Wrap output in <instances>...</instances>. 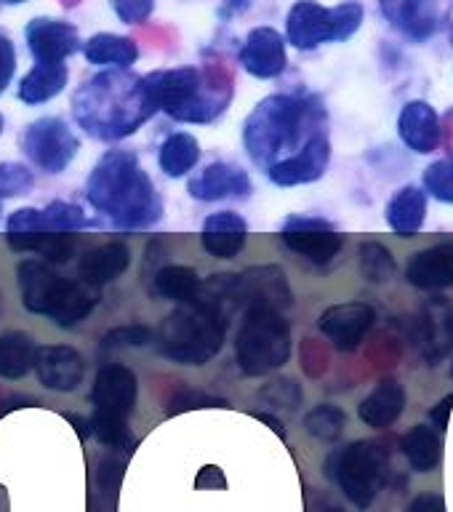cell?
I'll list each match as a JSON object with an SVG mask.
<instances>
[{"label": "cell", "instance_id": "1", "mask_svg": "<svg viewBox=\"0 0 453 512\" xmlns=\"http://www.w3.org/2000/svg\"><path fill=\"white\" fill-rule=\"evenodd\" d=\"M86 198L118 230H147L163 219L158 187L131 150H107L96 160Z\"/></svg>", "mask_w": 453, "mask_h": 512}, {"label": "cell", "instance_id": "2", "mask_svg": "<svg viewBox=\"0 0 453 512\" xmlns=\"http://www.w3.org/2000/svg\"><path fill=\"white\" fill-rule=\"evenodd\" d=\"M158 112L144 78L126 70L99 72L72 96V115L94 139L118 142L136 134Z\"/></svg>", "mask_w": 453, "mask_h": 512}, {"label": "cell", "instance_id": "3", "mask_svg": "<svg viewBox=\"0 0 453 512\" xmlns=\"http://www.w3.org/2000/svg\"><path fill=\"white\" fill-rule=\"evenodd\" d=\"M323 107L315 96H267L243 123V144L256 166L270 168L280 155H296L320 128ZM283 158V160H286Z\"/></svg>", "mask_w": 453, "mask_h": 512}, {"label": "cell", "instance_id": "4", "mask_svg": "<svg viewBox=\"0 0 453 512\" xmlns=\"http://www.w3.org/2000/svg\"><path fill=\"white\" fill-rule=\"evenodd\" d=\"M227 315L222 304L200 296L179 304L158 328V350L179 366H206L222 350L227 336Z\"/></svg>", "mask_w": 453, "mask_h": 512}, {"label": "cell", "instance_id": "5", "mask_svg": "<svg viewBox=\"0 0 453 512\" xmlns=\"http://www.w3.org/2000/svg\"><path fill=\"white\" fill-rule=\"evenodd\" d=\"M16 278L24 310L43 315L59 328H75L99 304V288L86 280L62 278L48 262L27 259L19 264Z\"/></svg>", "mask_w": 453, "mask_h": 512}, {"label": "cell", "instance_id": "6", "mask_svg": "<svg viewBox=\"0 0 453 512\" xmlns=\"http://www.w3.org/2000/svg\"><path fill=\"white\" fill-rule=\"evenodd\" d=\"M152 102L158 104L168 118L182 123H211L219 118L232 99L230 83H214V72H203L195 64L155 70L144 75Z\"/></svg>", "mask_w": 453, "mask_h": 512}, {"label": "cell", "instance_id": "7", "mask_svg": "<svg viewBox=\"0 0 453 512\" xmlns=\"http://www.w3.org/2000/svg\"><path fill=\"white\" fill-rule=\"evenodd\" d=\"M291 358V326L275 307H248L235 336V360L246 376H264Z\"/></svg>", "mask_w": 453, "mask_h": 512}, {"label": "cell", "instance_id": "8", "mask_svg": "<svg viewBox=\"0 0 453 512\" xmlns=\"http://www.w3.org/2000/svg\"><path fill=\"white\" fill-rule=\"evenodd\" d=\"M326 472L358 510H368L390 478V448L382 440H352L328 456Z\"/></svg>", "mask_w": 453, "mask_h": 512}, {"label": "cell", "instance_id": "9", "mask_svg": "<svg viewBox=\"0 0 453 512\" xmlns=\"http://www.w3.org/2000/svg\"><path fill=\"white\" fill-rule=\"evenodd\" d=\"M363 6L358 0H347L334 8H326L315 0H296L286 16V40L299 51H312L323 43L350 40L363 24Z\"/></svg>", "mask_w": 453, "mask_h": 512}, {"label": "cell", "instance_id": "10", "mask_svg": "<svg viewBox=\"0 0 453 512\" xmlns=\"http://www.w3.org/2000/svg\"><path fill=\"white\" fill-rule=\"evenodd\" d=\"M22 150L30 163L46 174H64L78 158L80 139L62 118H40L24 128Z\"/></svg>", "mask_w": 453, "mask_h": 512}, {"label": "cell", "instance_id": "11", "mask_svg": "<svg viewBox=\"0 0 453 512\" xmlns=\"http://www.w3.org/2000/svg\"><path fill=\"white\" fill-rule=\"evenodd\" d=\"M294 302L291 286L283 267L278 264H262V267H248L240 275H227V304L230 310L240 307H275L286 310Z\"/></svg>", "mask_w": 453, "mask_h": 512}, {"label": "cell", "instance_id": "12", "mask_svg": "<svg viewBox=\"0 0 453 512\" xmlns=\"http://www.w3.org/2000/svg\"><path fill=\"white\" fill-rule=\"evenodd\" d=\"M88 216L83 214V208L67 200H54L43 208L24 206L16 208L14 214L8 216L6 230L8 235H35V232H72L86 230Z\"/></svg>", "mask_w": 453, "mask_h": 512}, {"label": "cell", "instance_id": "13", "mask_svg": "<svg viewBox=\"0 0 453 512\" xmlns=\"http://www.w3.org/2000/svg\"><path fill=\"white\" fill-rule=\"evenodd\" d=\"M376 310L368 302H342L328 307L318 318V328L339 352H355L374 328Z\"/></svg>", "mask_w": 453, "mask_h": 512}, {"label": "cell", "instance_id": "14", "mask_svg": "<svg viewBox=\"0 0 453 512\" xmlns=\"http://www.w3.org/2000/svg\"><path fill=\"white\" fill-rule=\"evenodd\" d=\"M136 395H139V382H136L134 371L120 363H110V366L99 368L94 387H91L94 414L128 419L134 414Z\"/></svg>", "mask_w": 453, "mask_h": 512}, {"label": "cell", "instance_id": "15", "mask_svg": "<svg viewBox=\"0 0 453 512\" xmlns=\"http://www.w3.org/2000/svg\"><path fill=\"white\" fill-rule=\"evenodd\" d=\"M24 40L35 62H64L83 48L75 24L64 19H48V16L32 19L24 27Z\"/></svg>", "mask_w": 453, "mask_h": 512}, {"label": "cell", "instance_id": "16", "mask_svg": "<svg viewBox=\"0 0 453 512\" xmlns=\"http://www.w3.org/2000/svg\"><path fill=\"white\" fill-rule=\"evenodd\" d=\"M328 163H331V139L326 131H318L296 155L267 168V176L278 187H296V184L318 182L328 171Z\"/></svg>", "mask_w": 453, "mask_h": 512}, {"label": "cell", "instance_id": "17", "mask_svg": "<svg viewBox=\"0 0 453 512\" xmlns=\"http://www.w3.org/2000/svg\"><path fill=\"white\" fill-rule=\"evenodd\" d=\"M240 67L259 80L278 78L280 72L286 70L288 54H286V38L272 27H254L243 40L240 48Z\"/></svg>", "mask_w": 453, "mask_h": 512}, {"label": "cell", "instance_id": "18", "mask_svg": "<svg viewBox=\"0 0 453 512\" xmlns=\"http://www.w3.org/2000/svg\"><path fill=\"white\" fill-rule=\"evenodd\" d=\"M187 192L195 200L216 203V200L227 198H248L254 192V184H251L246 168L227 163V160H216V163L203 168L198 176H192Z\"/></svg>", "mask_w": 453, "mask_h": 512}, {"label": "cell", "instance_id": "19", "mask_svg": "<svg viewBox=\"0 0 453 512\" xmlns=\"http://www.w3.org/2000/svg\"><path fill=\"white\" fill-rule=\"evenodd\" d=\"M35 374L46 390L72 392L83 382L86 360L75 347H67V344H43L35 355Z\"/></svg>", "mask_w": 453, "mask_h": 512}, {"label": "cell", "instance_id": "20", "mask_svg": "<svg viewBox=\"0 0 453 512\" xmlns=\"http://www.w3.org/2000/svg\"><path fill=\"white\" fill-rule=\"evenodd\" d=\"M398 134L400 142L406 144L408 150L416 155H430L443 142V126H440V115L435 112L430 102L414 99V102L403 104L398 115Z\"/></svg>", "mask_w": 453, "mask_h": 512}, {"label": "cell", "instance_id": "21", "mask_svg": "<svg viewBox=\"0 0 453 512\" xmlns=\"http://www.w3.org/2000/svg\"><path fill=\"white\" fill-rule=\"evenodd\" d=\"M406 280L422 291H443L453 286V243L422 248L408 259Z\"/></svg>", "mask_w": 453, "mask_h": 512}, {"label": "cell", "instance_id": "22", "mask_svg": "<svg viewBox=\"0 0 453 512\" xmlns=\"http://www.w3.org/2000/svg\"><path fill=\"white\" fill-rule=\"evenodd\" d=\"M406 390L398 379H382L366 398L360 400L358 416L360 422L374 430H387L398 422L403 408H406Z\"/></svg>", "mask_w": 453, "mask_h": 512}, {"label": "cell", "instance_id": "23", "mask_svg": "<svg viewBox=\"0 0 453 512\" xmlns=\"http://www.w3.org/2000/svg\"><path fill=\"white\" fill-rule=\"evenodd\" d=\"M128 264H131V248L120 240H110V243H102L80 256L78 272L80 280L99 288L104 283L118 280L128 270Z\"/></svg>", "mask_w": 453, "mask_h": 512}, {"label": "cell", "instance_id": "24", "mask_svg": "<svg viewBox=\"0 0 453 512\" xmlns=\"http://www.w3.org/2000/svg\"><path fill=\"white\" fill-rule=\"evenodd\" d=\"M387 224L390 230L400 238H414L416 232L422 230L424 219H427V192L416 184H406L400 187L390 198L387 208H384Z\"/></svg>", "mask_w": 453, "mask_h": 512}, {"label": "cell", "instance_id": "25", "mask_svg": "<svg viewBox=\"0 0 453 512\" xmlns=\"http://www.w3.org/2000/svg\"><path fill=\"white\" fill-rule=\"evenodd\" d=\"M382 11L411 40H427L438 30L432 0H382Z\"/></svg>", "mask_w": 453, "mask_h": 512}, {"label": "cell", "instance_id": "26", "mask_svg": "<svg viewBox=\"0 0 453 512\" xmlns=\"http://www.w3.org/2000/svg\"><path fill=\"white\" fill-rule=\"evenodd\" d=\"M400 451L411 464L414 472H435L443 462V432L430 424H414L411 430L403 432L398 440Z\"/></svg>", "mask_w": 453, "mask_h": 512}, {"label": "cell", "instance_id": "27", "mask_svg": "<svg viewBox=\"0 0 453 512\" xmlns=\"http://www.w3.org/2000/svg\"><path fill=\"white\" fill-rule=\"evenodd\" d=\"M67 80H70V70L64 62H35V67L19 83L16 94L24 104L38 107V104L51 102L54 96L62 94Z\"/></svg>", "mask_w": 453, "mask_h": 512}, {"label": "cell", "instance_id": "28", "mask_svg": "<svg viewBox=\"0 0 453 512\" xmlns=\"http://www.w3.org/2000/svg\"><path fill=\"white\" fill-rule=\"evenodd\" d=\"M83 56L88 64L96 67H115V70H128L139 59V46L136 40L115 32H96L83 43Z\"/></svg>", "mask_w": 453, "mask_h": 512}, {"label": "cell", "instance_id": "29", "mask_svg": "<svg viewBox=\"0 0 453 512\" xmlns=\"http://www.w3.org/2000/svg\"><path fill=\"white\" fill-rule=\"evenodd\" d=\"M280 238L294 254L312 264L334 262V256H339L344 246V238L336 230H291L280 232Z\"/></svg>", "mask_w": 453, "mask_h": 512}, {"label": "cell", "instance_id": "30", "mask_svg": "<svg viewBox=\"0 0 453 512\" xmlns=\"http://www.w3.org/2000/svg\"><path fill=\"white\" fill-rule=\"evenodd\" d=\"M200 160V142L187 131H176L166 136V142L160 144L158 150V166L160 171L171 179H182L198 166Z\"/></svg>", "mask_w": 453, "mask_h": 512}, {"label": "cell", "instance_id": "31", "mask_svg": "<svg viewBox=\"0 0 453 512\" xmlns=\"http://www.w3.org/2000/svg\"><path fill=\"white\" fill-rule=\"evenodd\" d=\"M152 288L155 294L168 299V302H195L203 288V280L192 267L187 264H166L155 272V280H152Z\"/></svg>", "mask_w": 453, "mask_h": 512}, {"label": "cell", "instance_id": "32", "mask_svg": "<svg viewBox=\"0 0 453 512\" xmlns=\"http://www.w3.org/2000/svg\"><path fill=\"white\" fill-rule=\"evenodd\" d=\"M38 344L22 331H6L0 334V376L3 379H22L35 368Z\"/></svg>", "mask_w": 453, "mask_h": 512}, {"label": "cell", "instance_id": "33", "mask_svg": "<svg viewBox=\"0 0 453 512\" xmlns=\"http://www.w3.org/2000/svg\"><path fill=\"white\" fill-rule=\"evenodd\" d=\"M8 246L14 251H32L40 254L48 264L70 262L75 254V238L64 232H35V235H8Z\"/></svg>", "mask_w": 453, "mask_h": 512}, {"label": "cell", "instance_id": "34", "mask_svg": "<svg viewBox=\"0 0 453 512\" xmlns=\"http://www.w3.org/2000/svg\"><path fill=\"white\" fill-rule=\"evenodd\" d=\"M358 259H360V272L368 283L374 286H382V283H390L392 275H395V256L387 246L376 243V240H366L360 243L358 248Z\"/></svg>", "mask_w": 453, "mask_h": 512}, {"label": "cell", "instance_id": "35", "mask_svg": "<svg viewBox=\"0 0 453 512\" xmlns=\"http://www.w3.org/2000/svg\"><path fill=\"white\" fill-rule=\"evenodd\" d=\"M344 427H347V414L334 403H318L310 414L304 416V430L310 432L312 438L320 443H334L342 438Z\"/></svg>", "mask_w": 453, "mask_h": 512}, {"label": "cell", "instance_id": "36", "mask_svg": "<svg viewBox=\"0 0 453 512\" xmlns=\"http://www.w3.org/2000/svg\"><path fill=\"white\" fill-rule=\"evenodd\" d=\"M91 435H94L102 446L107 448H123V451H131L134 446V435L128 430V419H115V416H91Z\"/></svg>", "mask_w": 453, "mask_h": 512}, {"label": "cell", "instance_id": "37", "mask_svg": "<svg viewBox=\"0 0 453 512\" xmlns=\"http://www.w3.org/2000/svg\"><path fill=\"white\" fill-rule=\"evenodd\" d=\"M259 400H262L267 408H278V411L280 408H286V411H296V408L302 406L304 392L294 379L280 376V379H272L270 384H264L262 390H259Z\"/></svg>", "mask_w": 453, "mask_h": 512}, {"label": "cell", "instance_id": "38", "mask_svg": "<svg viewBox=\"0 0 453 512\" xmlns=\"http://www.w3.org/2000/svg\"><path fill=\"white\" fill-rule=\"evenodd\" d=\"M424 192L440 203H453V158L435 160L424 168Z\"/></svg>", "mask_w": 453, "mask_h": 512}, {"label": "cell", "instance_id": "39", "mask_svg": "<svg viewBox=\"0 0 453 512\" xmlns=\"http://www.w3.org/2000/svg\"><path fill=\"white\" fill-rule=\"evenodd\" d=\"M120 480H123V462L115 456H104L102 462L96 464V488H99V499L107 504V512L115 507Z\"/></svg>", "mask_w": 453, "mask_h": 512}, {"label": "cell", "instance_id": "40", "mask_svg": "<svg viewBox=\"0 0 453 512\" xmlns=\"http://www.w3.org/2000/svg\"><path fill=\"white\" fill-rule=\"evenodd\" d=\"M35 187V174L22 163H0V198H19Z\"/></svg>", "mask_w": 453, "mask_h": 512}, {"label": "cell", "instance_id": "41", "mask_svg": "<svg viewBox=\"0 0 453 512\" xmlns=\"http://www.w3.org/2000/svg\"><path fill=\"white\" fill-rule=\"evenodd\" d=\"M248 240V232H203L200 243L208 256L216 259H235L243 251Z\"/></svg>", "mask_w": 453, "mask_h": 512}, {"label": "cell", "instance_id": "42", "mask_svg": "<svg viewBox=\"0 0 453 512\" xmlns=\"http://www.w3.org/2000/svg\"><path fill=\"white\" fill-rule=\"evenodd\" d=\"M152 342V328L142 323H131V326H118L107 331L102 339L104 350H118V347H144Z\"/></svg>", "mask_w": 453, "mask_h": 512}, {"label": "cell", "instance_id": "43", "mask_svg": "<svg viewBox=\"0 0 453 512\" xmlns=\"http://www.w3.org/2000/svg\"><path fill=\"white\" fill-rule=\"evenodd\" d=\"M227 406H230L227 400L216 398V395H208V392L182 390L168 400V416L184 414V411H192V408H227Z\"/></svg>", "mask_w": 453, "mask_h": 512}, {"label": "cell", "instance_id": "44", "mask_svg": "<svg viewBox=\"0 0 453 512\" xmlns=\"http://www.w3.org/2000/svg\"><path fill=\"white\" fill-rule=\"evenodd\" d=\"M110 6L123 24H142L150 19L155 0H110Z\"/></svg>", "mask_w": 453, "mask_h": 512}, {"label": "cell", "instance_id": "45", "mask_svg": "<svg viewBox=\"0 0 453 512\" xmlns=\"http://www.w3.org/2000/svg\"><path fill=\"white\" fill-rule=\"evenodd\" d=\"M203 232H248V222L238 211H216V214H208L206 222H203Z\"/></svg>", "mask_w": 453, "mask_h": 512}, {"label": "cell", "instance_id": "46", "mask_svg": "<svg viewBox=\"0 0 453 512\" xmlns=\"http://www.w3.org/2000/svg\"><path fill=\"white\" fill-rule=\"evenodd\" d=\"M14 75H16V48L6 35H0V94L11 86Z\"/></svg>", "mask_w": 453, "mask_h": 512}, {"label": "cell", "instance_id": "47", "mask_svg": "<svg viewBox=\"0 0 453 512\" xmlns=\"http://www.w3.org/2000/svg\"><path fill=\"white\" fill-rule=\"evenodd\" d=\"M291 230H336L334 224L320 219V216H307V214H291L283 222L280 232H291Z\"/></svg>", "mask_w": 453, "mask_h": 512}, {"label": "cell", "instance_id": "48", "mask_svg": "<svg viewBox=\"0 0 453 512\" xmlns=\"http://www.w3.org/2000/svg\"><path fill=\"white\" fill-rule=\"evenodd\" d=\"M408 512H448L446 499L440 494H419L408 504Z\"/></svg>", "mask_w": 453, "mask_h": 512}, {"label": "cell", "instance_id": "49", "mask_svg": "<svg viewBox=\"0 0 453 512\" xmlns=\"http://www.w3.org/2000/svg\"><path fill=\"white\" fill-rule=\"evenodd\" d=\"M451 408H453V392L446 395V398L440 400L438 406L430 408V422L432 427L438 432H446L448 430V419H451Z\"/></svg>", "mask_w": 453, "mask_h": 512}, {"label": "cell", "instance_id": "50", "mask_svg": "<svg viewBox=\"0 0 453 512\" xmlns=\"http://www.w3.org/2000/svg\"><path fill=\"white\" fill-rule=\"evenodd\" d=\"M67 419L75 424V430H78L80 438L86 440L88 435H91V419H83V416H75V414H67Z\"/></svg>", "mask_w": 453, "mask_h": 512}, {"label": "cell", "instance_id": "51", "mask_svg": "<svg viewBox=\"0 0 453 512\" xmlns=\"http://www.w3.org/2000/svg\"><path fill=\"white\" fill-rule=\"evenodd\" d=\"M254 416H256V419H259V422L270 424L275 435H280V438H286V427H283V422H280V419H275V416H272V414H254Z\"/></svg>", "mask_w": 453, "mask_h": 512}, {"label": "cell", "instance_id": "52", "mask_svg": "<svg viewBox=\"0 0 453 512\" xmlns=\"http://www.w3.org/2000/svg\"><path fill=\"white\" fill-rule=\"evenodd\" d=\"M27 0H0V6H22Z\"/></svg>", "mask_w": 453, "mask_h": 512}, {"label": "cell", "instance_id": "53", "mask_svg": "<svg viewBox=\"0 0 453 512\" xmlns=\"http://www.w3.org/2000/svg\"><path fill=\"white\" fill-rule=\"evenodd\" d=\"M326 512H344V510H339V507H331V510H326Z\"/></svg>", "mask_w": 453, "mask_h": 512}, {"label": "cell", "instance_id": "54", "mask_svg": "<svg viewBox=\"0 0 453 512\" xmlns=\"http://www.w3.org/2000/svg\"><path fill=\"white\" fill-rule=\"evenodd\" d=\"M0 134H3V115H0Z\"/></svg>", "mask_w": 453, "mask_h": 512}, {"label": "cell", "instance_id": "55", "mask_svg": "<svg viewBox=\"0 0 453 512\" xmlns=\"http://www.w3.org/2000/svg\"><path fill=\"white\" fill-rule=\"evenodd\" d=\"M451 22H453V11H451Z\"/></svg>", "mask_w": 453, "mask_h": 512}, {"label": "cell", "instance_id": "56", "mask_svg": "<svg viewBox=\"0 0 453 512\" xmlns=\"http://www.w3.org/2000/svg\"><path fill=\"white\" fill-rule=\"evenodd\" d=\"M451 374H453V366H451Z\"/></svg>", "mask_w": 453, "mask_h": 512}]
</instances>
